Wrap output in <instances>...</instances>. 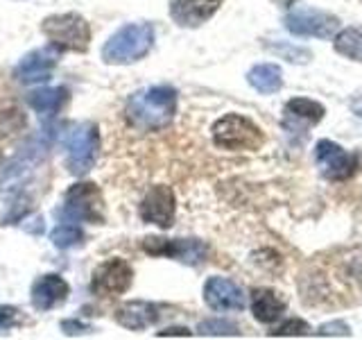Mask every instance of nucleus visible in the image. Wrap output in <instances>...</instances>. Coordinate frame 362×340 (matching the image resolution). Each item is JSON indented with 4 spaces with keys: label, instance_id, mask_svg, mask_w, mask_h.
<instances>
[{
    "label": "nucleus",
    "instance_id": "1",
    "mask_svg": "<svg viewBox=\"0 0 362 340\" xmlns=\"http://www.w3.org/2000/svg\"><path fill=\"white\" fill-rule=\"evenodd\" d=\"M124 113H127V120L136 130H165L175 120L177 113V91L168 84H156L136 91L134 96H129Z\"/></svg>",
    "mask_w": 362,
    "mask_h": 340
},
{
    "label": "nucleus",
    "instance_id": "2",
    "mask_svg": "<svg viewBox=\"0 0 362 340\" xmlns=\"http://www.w3.org/2000/svg\"><path fill=\"white\" fill-rule=\"evenodd\" d=\"M154 45V28L150 23H127L113 32L102 45V62L109 66H127L141 62Z\"/></svg>",
    "mask_w": 362,
    "mask_h": 340
},
{
    "label": "nucleus",
    "instance_id": "3",
    "mask_svg": "<svg viewBox=\"0 0 362 340\" xmlns=\"http://www.w3.org/2000/svg\"><path fill=\"white\" fill-rule=\"evenodd\" d=\"M43 37L59 52H86L90 45V26L77 11L52 14L41 23Z\"/></svg>",
    "mask_w": 362,
    "mask_h": 340
},
{
    "label": "nucleus",
    "instance_id": "4",
    "mask_svg": "<svg viewBox=\"0 0 362 340\" xmlns=\"http://www.w3.org/2000/svg\"><path fill=\"white\" fill-rule=\"evenodd\" d=\"M213 143L229 152H256L265 145V134L254 120L240 113H226L213 125Z\"/></svg>",
    "mask_w": 362,
    "mask_h": 340
},
{
    "label": "nucleus",
    "instance_id": "5",
    "mask_svg": "<svg viewBox=\"0 0 362 340\" xmlns=\"http://www.w3.org/2000/svg\"><path fill=\"white\" fill-rule=\"evenodd\" d=\"M68 222H90L102 225L105 222V202L102 193L90 181H79L66 191L62 209L57 211Z\"/></svg>",
    "mask_w": 362,
    "mask_h": 340
},
{
    "label": "nucleus",
    "instance_id": "6",
    "mask_svg": "<svg viewBox=\"0 0 362 340\" xmlns=\"http://www.w3.org/2000/svg\"><path fill=\"white\" fill-rule=\"evenodd\" d=\"M66 168L71 175L82 177L86 175L95 164L98 147H100V134L93 123H79L73 125L71 132L66 134Z\"/></svg>",
    "mask_w": 362,
    "mask_h": 340
},
{
    "label": "nucleus",
    "instance_id": "7",
    "mask_svg": "<svg viewBox=\"0 0 362 340\" xmlns=\"http://www.w3.org/2000/svg\"><path fill=\"white\" fill-rule=\"evenodd\" d=\"M286 28L294 37H317V39H333L339 30V18L331 11L315 9V7H294L286 16Z\"/></svg>",
    "mask_w": 362,
    "mask_h": 340
},
{
    "label": "nucleus",
    "instance_id": "8",
    "mask_svg": "<svg viewBox=\"0 0 362 340\" xmlns=\"http://www.w3.org/2000/svg\"><path fill=\"white\" fill-rule=\"evenodd\" d=\"M143 249L152 256H170L186 266H199L209 256V245L197 238H158L147 236L143 241Z\"/></svg>",
    "mask_w": 362,
    "mask_h": 340
},
{
    "label": "nucleus",
    "instance_id": "9",
    "mask_svg": "<svg viewBox=\"0 0 362 340\" xmlns=\"http://www.w3.org/2000/svg\"><path fill=\"white\" fill-rule=\"evenodd\" d=\"M315 159L322 168V175L331 181H346L360 168V159L354 152H346L342 145L322 139L315 145Z\"/></svg>",
    "mask_w": 362,
    "mask_h": 340
},
{
    "label": "nucleus",
    "instance_id": "10",
    "mask_svg": "<svg viewBox=\"0 0 362 340\" xmlns=\"http://www.w3.org/2000/svg\"><path fill=\"white\" fill-rule=\"evenodd\" d=\"M134 279V270L124 259H109L100 264L90 279V290L100 298H113V295L127 293Z\"/></svg>",
    "mask_w": 362,
    "mask_h": 340
},
{
    "label": "nucleus",
    "instance_id": "11",
    "mask_svg": "<svg viewBox=\"0 0 362 340\" xmlns=\"http://www.w3.org/2000/svg\"><path fill=\"white\" fill-rule=\"evenodd\" d=\"M139 213H141L143 222L156 225V227H161V230H170L175 222V213H177L175 191L165 184L152 186L147 191V196L143 198Z\"/></svg>",
    "mask_w": 362,
    "mask_h": 340
},
{
    "label": "nucleus",
    "instance_id": "12",
    "mask_svg": "<svg viewBox=\"0 0 362 340\" xmlns=\"http://www.w3.org/2000/svg\"><path fill=\"white\" fill-rule=\"evenodd\" d=\"M57 62H59V50L48 43L45 48H37V50H32L23 57L16 66V71H14V77L21 84L45 82V79L52 75Z\"/></svg>",
    "mask_w": 362,
    "mask_h": 340
},
{
    "label": "nucleus",
    "instance_id": "13",
    "mask_svg": "<svg viewBox=\"0 0 362 340\" xmlns=\"http://www.w3.org/2000/svg\"><path fill=\"white\" fill-rule=\"evenodd\" d=\"M204 302L213 311H243L247 306L243 288L224 277H211L204 283Z\"/></svg>",
    "mask_w": 362,
    "mask_h": 340
},
{
    "label": "nucleus",
    "instance_id": "14",
    "mask_svg": "<svg viewBox=\"0 0 362 340\" xmlns=\"http://www.w3.org/2000/svg\"><path fill=\"white\" fill-rule=\"evenodd\" d=\"M222 3L224 0H173L170 3V18L179 28H199L218 14Z\"/></svg>",
    "mask_w": 362,
    "mask_h": 340
},
{
    "label": "nucleus",
    "instance_id": "15",
    "mask_svg": "<svg viewBox=\"0 0 362 340\" xmlns=\"http://www.w3.org/2000/svg\"><path fill=\"white\" fill-rule=\"evenodd\" d=\"M68 295H71V286L62 279L59 275H43L32 283L30 300L37 311H50L54 306H62Z\"/></svg>",
    "mask_w": 362,
    "mask_h": 340
},
{
    "label": "nucleus",
    "instance_id": "16",
    "mask_svg": "<svg viewBox=\"0 0 362 340\" xmlns=\"http://www.w3.org/2000/svg\"><path fill=\"white\" fill-rule=\"evenodd\" d=\"M158 320V306L143 302V300H134V302H124L116 309V322L129 332H143V329L152 327Z\"/></svg>",
    "mask_w": 362,
    "mask_h": 340
},
{
    "label": "nucleus",
    "instance_id": "17",
    "mask_svg": "<svg viewBox=\"0 0 362 340\" xmlns=\"http://www.w3.org/2000/svg\"><path fill=\"white\" fill-rule=\"evenodd\" d=\"M286 311V300H281L274 290L269 288H256L252 293V313L258 322L272 324Z\"/></svg>",
    "mask_w": 362,
    "mask_h": 340
},
{
    "label": "nucleus",
    "instance_id": "18",
    "mask_svg": "<svg viewBox=\"0 0 362 340\" xmlns=\"http://www.w3.org/2000/svg\"><path fill=\"white\" fill-rule=\"evenodd\" d=\"M247 82L252 84L258 94L272 96V94H279L283 89V73L276 64H258L247 73Z\"/></svg>",
    "mask_w": 362,
    "mask_h": 340
},
{
    "label": "nucleus",
    "instance_id": "19",
    "mask_svg": "<svg viewBox=\"0 0 362 340\" xmlns=\"http://www.w3.org/2000/svg\"><path fill=\"white\" fill-rule=\"evenodd\" d=\"M324 105L308 98H292L288 105H286V123L283 125H290V123H308V125H317L322 123L324 118Z\"/></svg>",
    "mask_w": 362,
    "mask_h": 340
},
{
    "label": "nucleus",
    "instance_id": "20",
    "mask_svg": "<svg viewBox=\"0 0 362 340\" xmlns=\"http://www.w3.org/2000/svg\"><path fill=\"white\" fill-rule=\"evenodd\" d=\"M66 100H68V89L66 86L39 89V91H32V94H28V105L37 113H43V116H52V113H57L64 107Z\"/></svg>",
    "mask_w": 362,
    "mask_h": 340
},
{
    "label": "nucleus",
    "instance_id": "21",
    "mask_svg": "<svg viewBox=\"0 0 362 340\" xmlns=\"http://www.w3.org/2000/svg\"><path fill=\"white\" fill-rule=\"evenodd\" d=\"M333 48L337 55L346 57V60H354L362 64V26L356 28H346L335 37Z\"/></svg>",
    "mask_w": 362,
    "mask_h": 340
},
{
    "label": "nucleus",
    "instance_id": "22",
    "mask_svg": "<svg viewBox=\"0 0 362 340\" xmlns=\"http://www.w3.org/2000/svg\"><path fill=\"white\" fill-rule=\"evenodd\" d=\"M82 230L75 225V222H68L64 220L62 225H57L54 230L50 232V241L54 247H59V249H68V247H73L77 243H82Z\"/></svg>",
    "mask_w": 362,
    "mask_h": 340
},
{
    "label": "nucleus",
    "instance_id": "23",
    "mask_svg": "<svg viewBox=\"0 0 362 340\" xmlns=\"http://www.w3.org/2000/svg\"><path fill=\"white\" fill-rule=\"evenodd\" d=\"M197 332L202 336H240V327L229 320H204L199 322Z\"/></svg>",
    "mask_w": 362,
    "mask_h": 340
},
{
    "label": "nucleus",
    "instance_id": "24",
    "mask_svg": "<svg viewBox=\"0 0 362 340\" xmlns=\"http://www.w3.org/2000/svg\"><path fill=\"white\" fill-rule=\"evenodd\" d=\"M272 50L279 55H286V60L292 64H305L310 62V50L299 48V45H288V43H267Z\"/></svg>",
    "mask_w": 362,
    "mask_h": 340
},
{
    "label": "nucleus",
    "instance_id": "25",
    "mask_svg": "<svg viewBox=\"0 0 362 340\" xmlns=\"http://www.w3.org/2000/svg\"><path fill=\"white\" fill-rule=\"evenodd\" d=\"M305 334H310V324L299 320V317H292V320H288V322H283L281 327H276L269 336L281 338V336H305Z\"/></svg>",
    "mask_w": 362,
    "mask_h": 340
},
{
    "label": "nucleus",
    "instance_id": "26",
    "mask_svg": "<svg viewBox=\"0 0 362 340\" xmlns=\"http://www.w3.org/2000/svg\"><path fill=\"white\" fill-rule=\"evenodd\" d=\"M16 324H21L18 309H14V306H0V329H11Z\"/></svg>",
    "mask_w": 362,
    "mask_h": 340
},
{
    "label": "nucleus",
    "instance_id": "27",
    "mask_svg": "<svg viewBox=\"0 0 362 340\" xmlns=\"http://www.w3.org/2000/svg\"><path fill=\"white\" fill-rule=\"evenodd\" d=\"M320 336H349V327L344 322H331V324H324L320 327V332H317Z\"/></svg>",
    "mask_w": 362,
    "mask_h": 340
},
{
    "label": "nucleus",
    "instance_id": "28",
    "mask_svg": "<svg viewBox=\"0 0 362 340\" xmlns=\"http://www.w3.org/2000/svg\"><path fill=\"white\" fill-rule=\"evenodd\" d=\"M156 336L158 338H165V336H184V338H188L190 332L186 327H170V329H165V332H158Z\"/></svg>",
    "mask_w": 362,
    "mask_h": 340
},
{
    "label": "nucleus",
    "instance_id": "29",
    "mask_svg": "<svg viewBox=\"0 0 362 340\" xmlns=\"http://www.w3.org/2000/svg\"><path fill=\"white\" fill-rule=\"evenodd\" d=\"M62 327H64V332H66L68 336H73V334H79L77 329H86V332H88V327H86V324H82V322H75V320H66V322H64Z\"/></svg>",
    "mask_w": 362,
    "mask_h": 340
},
{
    "label": "nucleus",
    "instance_id": "30",
    "mask_svg": "<svg viewBox=\"0 0 362 340\" xmlns=\"http://www.w3.org/2000/svg\"><path fill=\"white\" fill-rule=\"evenodd\" d=\"M272 3H274L276 7H286V9H288V7L294 5V0H272Z\"/></svg>",
    "mask_w": 362,
    "mask_h": 340
},
{
    "label": "nucleus",
    "instance_id": "31",
    "mask_svg": "<svg viewBox=\"0 0 362 340\" xmlns=\"http://www.w3.org/2000/svg\"><path fill=\"white\" fill-rule=\"evenodd\" d=\"M0 164H3V147H0Z\"/></svg>",
    "mask_w": 362,
    "mask_h": 340
}]
</instances>
